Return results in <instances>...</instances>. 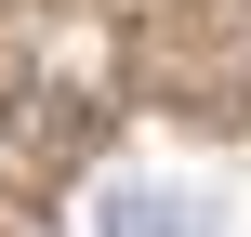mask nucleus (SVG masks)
Instances as JSON below:
<instances>
[{
  "mask_svg": "<svg viewBox=\"0 0 251 237\" xmlns=\"http://www.w3.org/2000/svg\"><path fill=\"white\" fill-rule=\"evenodd\" d=\"M106 237H212L199 198H106Z\"/></svg>",
  "mask_w": 251,
  "mask_h": 237,
  "instance_id": "obj_1",
  "label": "nucleus"
}]
</instances>
